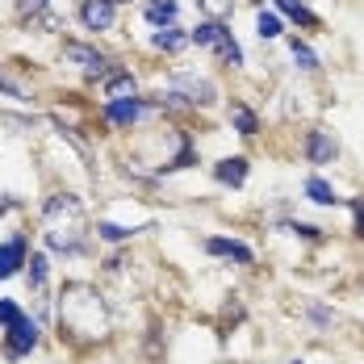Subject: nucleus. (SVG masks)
Segmentation results:
<instances>
[{
	"instance_id": "nucleus-1",
	"label": "nucleus",
	"mask_w": 364,
	"mask_h": 364,
	"mask_svg": "<svg viewBox=\"0 0 364 364\" xmlns=\"http://www.w3.org/2000/svg\"><path fill=\"white\" fill-rule=\"evenodd\" d=\"M59 323L72 331L75 339H101L105 335V310L97 301V293L75 285L68 289V297L59 301Z\"/></svg>"
},
{
	"instance_id": "nucleus-2",
	"label": "nucleus",
	"mask_w": 364,
	"mask_h": 364,
	"mask_svg": "<svg viewBox=\"0 0 364 364\" xmlns=\"http://www.w3.org/2000/svg\"><path fill=\"white\" fill-rule=\"evenodd\" d=\"M193 42L197 46H205V50H218V59L222 63H243V50H239V42L230 38V30H222L218 21H201L197 30H193Z\"/></svg>"
},
{
	"instance_id": "nucleus-3",
	"label": "nucleus",
	"mask_w": 364,
	"mask_h": 364,
	"mask_svg": "<svg viewBox=\"0 0 364 364\" xmlns=\"http://www.w3.org/2000/svg\"><path fill=\"white\" fill-rule=\"evenodd\" d=\"M4 348H9L13 360H17V356H30L38 348V323L34 318H21L17 327H9V343H4Z\"/></svg>"
},
{
	"instance_id": "nucleus-4",
	"label": "nucleus",
	"mask_w": 364,
	"mask_h": 364,
	"mask_svg": "<svg viewBox=\"0 0 364 364\" xmlns=\"http://www.w3.org/2000/svg\"><path fill=\"white\" fill-rule=\"evenodd\" d=\"M63 55H68L72 63H80V68H84L88 75H101V72H105V55H101L97 46H84V42H68V46H63Z\"/></svg>"
},
{
	"instance_id": "nucleus-5",
	"label": "nucleus",
	"mask_w": 364,
	"mask_h": 364,
	"mask_svg": "<svg viewBox=\"0 0 364 364\" xmlns=\"http://www.w3.org/2000/svg\"><path fill=\"white\" fill-rule=\"evenodd\" d=\"M80 21H84L88 30H109V26H113V4H109V0H84Z\"/></svg>"
},
{
	"instance_id": "nucleus-6",
	"label": "nucleus",
	"mask_w": 364,
	"mask_h": 364,
	"mask_svg": "<svg viewBox=\"0 0 364 364\" xmlns=\"http://www.w3.org/2000/svg\"><path fill=\"white\" fill-rule=\"evenodd\" d=\"M21 264H26V239H9V243H0V281H4V277H17Z\"/></svg>"
},
{
	"instance_id": "nucleus-7",
	"label": "nucleus",
	"mask_w": 364,
	"mask_h": 364,
	"mask_svg": "<svg viewBox=\"0 0 364 364\" xmlns=\"http://www.w3.org/2000/svg\"><path fill=\"white\" fill-rule=\"evenodd\" d=\"M306 151H310V164H331L335 159V139H331L327 130H310V143H306Z\"/></svg>"
},
{
	"instance_id": "nucleus-8",
	"label": "nucleus",
	"mask_w": 364,
	"mask_h": 364,
	"mask_svg": "<svg viewBox=\"0 0 364 364\" xmlns=\"http://www.w3.org/2000/svg\"><path fill=\"white\" fill-rule=\"evenodd\" d=\"M139 113H143L139 97H134V101H109V105H105V117H109L113 126H134Z\"/></svg>"
},
{
	"instance_id": "nucleus-9",
	"label": "nucleus",
	"mask_w": 364,
	"mask_h": 364,
	"mask_svg": "<svg viewBox=\"0 0 364 364\" xmlns=\"http://www.w3.org/2000/svg\"><path fill=\"white\" fill-rule=\"evenodd\" d=\"M214 172H218L222 184H243L247 181V159H243V155H230V159H222Z\"/></svg>"
},
{
	"instance_id": "nucleus-10",
	"label": "nucleus",
	"mask_w": 364,
	"mask_h": 364,
	"mask_svg": "<svg viewBox=\"0 0 364 364\" xmlns=\"http://www.w3.org/2000/svg\"><path fill=\"white\" fill-rule=\"evenodd\" d=\"M146 21L151 26H172L176 21V0H146Z\"/></svg>"
},
{
	"instance_id": "nucleus-11",
	"label": "nucleus",
	"mask_w": 364,
	"mask_h": 364,
	"mask_svg": "<svg viewBox=\"0 0 364 364\" xmlns=\"http://www.w3.org/2000/svg\"><path fill=\"white\" fill-rule=\"evenodd\" d=\"M210 252L230 255V259H239V264H252V247H243V243H235V239H210Z\"/></svg>"
},
{
	"instance_id": "nucleus-12",
	"label": "nucleus",
	"mask_w": 364,
	"mask_h": 364,
	"mask_svg": "<svg viewBox=\"0 0 364 364\" xmlns=\"http://www.w3.org/2000/svg\"><path fill=\"white\" fill-rule=\"evenodd\" d=\"M306 197H310V201H318V205H335V201H339V197H335V188H331L323 176H310V181H306Z\"/></svg>"
},
{
	"instance_id": "nucleus-13",
	"label": "nucleus",
	"mask_w": 364,
	"mask_h": 364,
	"mask_svg": "<svg viewBox=\"0 0 364 364\" xmlns=\"http://www.w3.org/2000/svg\"><path fill=\"white\" fill-rule=\"evenodd\" d=\"M277 9H281L285 17H293V21H301V26H310V30L318 26V17H314V13H310V9H306L301 0H277Z\"/></svg>"
},
{
	"instance_id": "nucleus-14",
	"label": "nucleus",
	"mask_w": 364,
	"mask_h": 364,
	"mask_svg": "<svg viewBox=\"0 0 364 364\" xmlns=\"http://www.w3.org/2000/svg\"><path fill=\"white\" fill-rule=\"evenodd\" d=\"M134 92H139V88H134L130 75H113L109 84H105V97H109V101H134Z\"/></svg>"
},
{
	"instance_id": "nucleus-15",
	"label": "nucleus",
	"mask_w": 364,
	"mask_h": 364,
	"mask_svg": "<svg viewBox=\"0 0 364 364\" xmlns=\"http://www.w3.org/2000/svg\"><path fill=\"white\" fill-rule=\"evenodd\" d=\"M176 84H181L184 92H188V97H193V101H201V105H205V101H214V88H210V84H205V80H197V75H181V80H176Z\"/></svg>"
},
{
	"instance_id": "nucleus-16",
	"label": "nucleus",
	"mask_w": 364,
	"mask_h": 364,
	"mask_svg": "<svg viewBox=\"0 0 364 364\" xmlns=\"http://www.w3.org/2000/svg\"><path fill=\"white\" fill-rule=\"evenodd\" d=\"M184 42H188V34H181L176 26H164V30H155V46H159V50H168V55H172V50H181Z\"/></svg>"
},
{
	"instance_id": "nucleus-17",
	"label": "nucleus",
	"mask_w": 364,
	"mask_h": 364,
	"mask_svg": "<svg viewBox=\"0 0 364 364\" xmlns=\"http://www.w3.org/2000/svg\"><path fill=\"white\" fill-rule=\"evenodd\" d=\"M289 50H293V59H297V68H306V72H314V68H318V55H314L306 42H297V38H293Z\"/></svg>"
},
{
	"instance_id": "nucleus-18",
	"label": "nucleus",
	"mask_w": 364,
	"mask_h": 364,
	"mask_svg": "<svg viewBox=\"0 0 364 364\" xmlns=\"http://www.w3.org/2000/svg\"><path fill=\"white\" fill-rule=\"evenodd\" d=\"M230 122L239 126V134H255V126H259V122H255V113L247 109V105H235V109H230Z\"/></svg>"
},
{
	"instance_id": "nucleus-19",
	"label": "nucleus",
	"mask_w": 364,
	"mask_h": 364,
	"mask_svg": "<svg viewBox=\"0 0 364 364\" xmlns=\"http://www.w3.org/2000/svg\"><path fill=\"white\" fill-rule=\"evenodd\" d=\"M255 34L259 38H281V17H277V13H259V17H255Z\"/></svg>"
},
{
	"instance_id": "nucleus-20",
	"label": "nucleus",
	"mask_w": 364,
	"mask_h": 364,
	"mask_svg": "<svg viewBox=\"0 0 364 364\" xmlns=\"http://www.w3.org/2000/svg\"><path fill=\"white\" fill-rule=\"evenodd\" d=\"M21 318H26V314H21V310H17L13 301H0V327H4V331H9V327H17Z\"/></svg>"
},
{
	"instance_id": "nucleus-21",
	"label": "nucleus",
	"mask_w": 364,
	"mask_h": 364,
	"mask_svg": "<svg viewBox=\"0 0 364 364\" xmlns=\"http://www.w3.org/2000/svg\"><path fill=\"white\" fill-rule=\"evenodd\" d=\"M30 285H34V289L46 285V255H34V259H30Z\"/></svg>"
},
{
	"instance_id": "nucleus-22",
	"label": "nucleus",
	"mask_w": 364,
	"mask_h": 364,
	"mask_svg": "<svg viewBox=\"0 0 364 364\" xmlns=\"http://www.w3.org/2000/svg\"><path fill=\"white\" fill-rule=\"evenodd\" d=\"M201 9L210 13V21H218V17H226V13H230V0H201Z\"/></svg>"
},
{
	"instance_id": "nucleus-23",
	"label": "nucleus",
	"mask_w": 364,
	"mask_h": 364,
	"mask_svg": "<svg viewBox=\"0 0 364 364\" xmlns=\"http://www.w3.org/2000/svg\"><path fill=\"white\" fill-rule=\"evenodd\" d=\"M101 239H109V243H122V239H130V230H126V226H113V222H105V226H101Z\"/></svg>"
},
{
	"instance_id": "nucleus-24",
	"label": "nucleus",
	"mask_w": 364,
	"mask_h": 364,
	"mask_svg": "<svg viewBox=\"0 0 364 364\" xmlns=\"http://www.w3.org/2000/svg\"><path fill=\"white\" fill-rule=\"evenodd\" d=\"M289 230H297L301 239H318V226H306V222H289Z\"/></svg>"
},
{
	"instance_id": "nucleus-25",
	"label": "nucleus",
	"mask_w": 364,
	"mask_h": 364,
	"mask_svg": "<svg viewBox=\"0 0 364 364\" xmlns=\"http://www.w3.org/2000/svg\"><path fill=\"white\" fill-rule=\"evenodd\" d=\"M352 210H356V230H360V235H364V201H356Z\"/></svg>"
},
{
	"instance_id": "nucleus-26",
	"label": "nucleus",
	"mask_w": 364,
	"mask_h": 364,
	"mask_svg": "<svg viewBox=\"0 0 364 364\" xmlns=\"http://www.w3.org/2000/svg\"><path fill=\"white\" fill-rule=\"evenodd\" d=\"M109 4H122V0H109Z\"/></svg>"
},
{
	"instance_id": "nucleus-27",
	"label": "nucleus",
	"mask_w": 364,
	"mask_h": 364,
	"mask_svg": "<svg viewBox=\"0 0 364 364\" xmlns=\"http://www.w3.org/2000/svg\"><path fill=\"white\" fill-rule=\"evenodd\" d=\"M293 364H301V360H293Z\"/></svg>"
}]
</instances>
